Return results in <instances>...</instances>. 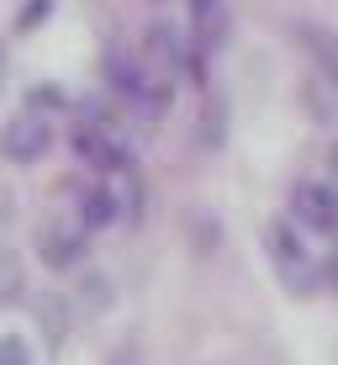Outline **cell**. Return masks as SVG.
<instances>
[{
  "label": "cell",
  "mask_w": 338,
  "mask_h": 365,
  "mask_svg": "<svg viewBox=\"0 0 338 365\" xmlns=\"http://www.w3.org/2000/svg\"><path fill=\"white\" fill-rule=\"evenodd\" d=\"M265 244H270V265L275 275H280L285 286H291L296 297H307L312 286H317V255L307 249V238L296 233V222H285V217H275L270 228H265Z\"/></svg>",
  "instance_id": "cell-1"
},
{
  "label": "cell",
  "mask_w": 338,
  "mask_h": 365,
  "mask_svg": "<svg viewBox=\"0 0 338 365\" xmlns=\"http://www.w3.org/2000/svg\"><path fill=\"white\" fill-rule=\"evenodd\" d=\"M80 154L90 159V170H106V175H117V170H127V143L117 138V128H111L106 117H90V122H80Z\"/></svg>",
  "instance_id": "cell-2"
},
{
  "label": "cell",
  "mask_w": 338,
  "mask_h": 365,
  "mask_svg": "<svg viewBox=\"0 0 338 365\" xmlns=\"http://www.w3.org/2000/svg\"><path fill=\"white\" fill-rule=\"evenodd\" d=\"M48 143H53V128H48L37 111H21V117H11L6 133H0V148H6V159H16V165H32V159H43Z\"/></svg>",
  "instance_id": "cell-3"
},
{
  "label": "cell",
  "mask_w": 338,
  "mask_h": 365,
  "mask_svg": "<svg viewBox=\"0 0 338 365\" xmlns=\"http://www.w3.org/2000/svg\"><path fill=\"white\" fill-rule=\"evenodd\" d=\"M291 212H296V222H307L317 233H338V185L302 180L291 191Z\"/></svg>",
  "instance_id": "cell-4"
},
{
  "label": "cell",
  "mask_w": 338,
  "mask_h": 365,
  "mask_svg": "<svg viewBox=\"0 0 338 365\" xmlns=\"http://www.w3.org/2000/svg\"><path fill=\"white\" fill-rule=\"evenodd\" d=\"M143 53H148L143 64L154 69L164 85H169L180 69H191V53H185V37L174 32L169 21H154V27H148V37H143Z\"/></svg>",
  "instance_id": "cell-5"
},
{
  "label": "cell",
  "mask_w": 338,
  "mask_h": 365,
  "mask_svg": "<svg viewBox=\"0 0 338 365\" xmlns=\"http://www.w3.org/2000/svg\"><path fill=\"white\" fill-rule=\"evenodd\" d=\"M85 233H90V228H85L80 217L58 212V217L43 228V259H48V265H69V259L85 249Z\"/></svg>",
  "instance_id": "cell-6"
},
{
  "label": "cell",
  "mask_w": 338,
  "mask_h": 365,
  "mask_svg": "<svg viewBox=\"0 0 338 365\" xmlns=\"http://www.w3.org/2000/svg\"><path fill=\"white\" fill-rule=\"evenodd\" d=\"M296 32H302V48L312 53V64H317V80L333 85V96H338V32L317 27V21H302Z\"/></svg>",
  "instance_id": "cell-7"
},
{
  "label": "cell",
  "mask_w": 338,
  "mask_h": 365,
  "mask_svg": "<svg viewBox=\"0 0 338 365\" xmlns=\"http://www.w3.org/2000/svg\"><path fill=\"white\" fill-rule=\"evenodd\" d=\"M0 365H32V349H27V339H0Z\"/></svg>",
  "instance_id": "cell-8"
},
{
  "label": "cell",
  "mask_w": 338,
  "mask_h": 365,
  "mask_svg": "<svg viewBox=\"0 0 338 365\" xmlns=\"http://www.w3.org/2000/svg\"><path fill=\"white\" fill-rule=\"evenodd\" d=\"M333 175H338V143H333Z\"/></svg>",
  "instance_id": "cell-9"
}]
</instances>
